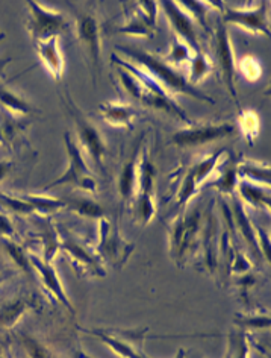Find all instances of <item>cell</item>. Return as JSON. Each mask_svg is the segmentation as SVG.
<instances>
[{"mask_svg":"<svg viewBox=\"0 0 271 358\" xmlns=\"http://www.w3.org/2000/svg\"><path fill=\"white\" fill-rule=\"evenodd\" d=\"M161 5L168 17L171 28L177 35V40L185 43L194 53H200L202 48L200 43H198L193 17L180 10L176 2H162Z\"/></svg>","mask_w":271,"mask_h":358,"instance_id":"12","label":"cell"},{"mask_svg":"<svg viewBox=\"0 0 271 358\" xmlns=\"http://www.w3.org/2000/svg\"><path fill=\"white\" fill-rule=\"evenodd\" d=\"M19 342L26 354V358H58L52 349L38 342V340L29 337L28 334H20Z\"/></svg>","mask_w":271,"mask_h":358,"instance_id":"22","label":"cell"},{"mask_svg":"<svg viewBox=\"0 0 271 358\" xmlns=\"http://www.w3.org/2000/svg\"><path fill=\"white\" fill-rule=\"evenodd\" d=\"M182 5H186V8L189 11H193V15L194 19H197L198 22H200V24L203 26V28H206V6H203L205 3L202 2H182Z\"/></svg>","mask_w":271,"mask_h":358,"instance_id":"31","label":"cell"},{"mask_svg":"<svg viewBox=\"0 0 271 358\" xmlns=\"http://www.w3.org/2000/svg\"><path fill=\"white\" fill-rule=\"evenodd\" d=\"M58 41L59 37H52L49 40L35 43L40 59L55 79H59L62 76V71H64V58L61 55Z\"/></svg>","mask_w":271,"mask_h":358,"instance_id":"18","label":"cell"},{"mask_svg":"<svg viewBox=\"0 0 271 358\" xmlns=\"http://www.w3.org/2000/svg\"><path fill=\"white\" fill-rule=\"evenodd\" d=\"M238 187H240V193L242 196V199L250 202L253 207H264L265 208V205H267V208H270L268 190L265 192L264 189H258V187H255L251 182H247V181L238 182Z\"/></svg>","mask_w":271,"mask_h":358,"instance_id":"21","label":"cell"},{"mask_svg":"<svg viewBox=\"0 0 271 358\" xmlns=\"http://www.w3.org/2000/svg\"><path fill=\"white\" fill-rule=\"evenodd\" d=\"M156 31V3L138 2L124 10V23L114 28L117 34L152 37Z\"/></svg>","mask_w":271,"mask_h":358,"instance_id":"8","label":"cell"},{"mask_svg":"<svg viewBox=\"0 0 271 358\" xmlns=\"http://www.w3.org/2000/svg\"><path fill=\"white\" fill-rule=\"evenodd\" d=\"M59 249L64 250L70 258V263L79 275L84 276H105L106 272L102 266L101 258L91 252L76 236L66 228H57Z\"/></svg>","mask_w":271,"mask_h":358,"instance_id":"3","label":"cell"},{"mask_svg":"<svg viewBox=\"0 0 271 358\" xmlns=\"http://www.w3.org/2000/svg\"><path fill=\"white\" fill-rule=\"evenodd\" d=\"M120 52H123L126 57H129L135 59L141 66L140 70H142L150 79L155 80V83L164 88L166 92L171 93H180V94H186L191 96L194 99L203 101V102H210L211 105L214 103V99L210 96H206L200 92H197L194 85L188 83V79L175 69V66L168 64L166 59H161L155 55H152L149 52H144L140 49H132V48H126V46H119L117 48Z\"/></svg>","mask_w":271,"mask_h":358,"instance_id":"1","label":"cell"},{"mask_svg":"<svg viewBox=\"0 0 271 358\" xmlns=\"http://www.w3.org/2000/svg\"><path fill=\"white\" fill-rule=\"evenodd\" d=\"M98 110H101L105 122L112 124V127L122 128H129L135 114H137L131 105L124 103H103Z\"/></svg>","mask_w":271,"mask_h":358,"instance_id":"19","label":"cell"},{"mask_svg":"<svg viewBox=\"0 0 271 358\" xmlns=\"http://www.w3.org/2000/svg\"><path fill=\"white\" fill-rule=\"evenodd\" d=\"M268 3H261L256 10H235V8H224L223 22L237 24L240 28L253 34L270 35L268 26Z\"/></svg>","mask_w":271,"mask_h":358,"instance_id":"11","label":"cell"},{"mask_svg":"<svg viewBox=\"0 0 271 358\" xmlns=\"http://www.w3.org/2000/svg\"><path fill=\"white\" fill-rule=\"evenodd\" d=\"M215 57L219 61V67L221 70V76L228 87L232 99L237 103L240 108V101L237 96V88H235V59H233V52H232V44L228 29H226V23L223 20H219L215 29Z\"/></svg>","mask_w":271,"mask_h":358,"instance_id":"9","label":"cell"},{"mask_svg":"<svg viewBox=\"0 0 271 358\" xmlns=\"http://www.w3.org/2000/svg\"><path fill=\"white\" fill-rule=\"evenodd\" d=\"M215 185L223 193H232L238 185V166H229L226 169L224 173L215 181Z\"/></svg>","mask_w":271,"mask_h":358,"instance_id":"27","label":"cell"},{"mask_svg":"<svg viewBox=\"0 0 271 358\" xmlns=\"http://www.w3.org/2000/svg\"><path fill=\"white\" fill-rule=\"evenodd\" d=\"M5 37V34H0V40H2Z\"/></svg>","mask_w":271,"mask_h":358,"instance_id":"39","label":"cell"},{"mask_svg":"<svg viewBox=\"0 0 271 358\" xmlns=\"http://www.w3.org/2000/svg\"><path fill=\"white\" fill-rule=\"evenodd\" d=\"M144 154L140 157L138 166V185H137V201H135V220L141 225H147L156 213L155 208V167L152 164V159L147 150H142Z\"/></svg>","mask_w":271,"mask_h":358,"instance_id":"5","label":"cell"},{"mask_svg":"<svg viewBox=\"0 0 271 358\" xmlns=\"http://www.w3.org/2000/svg\"><path fill=\"white\" fill-rule=\"evenodd\" d=\"M35 298V294L22 293L0 302V329H11L19 324L26 311L37 307Z\"/></svg>","mask_w":271,"mask_h":358,"instance_id":"15","label":"cell"},{"mask_svg":"<svg viewBox=\"0 0 271 358\" xmlns=\"http://www.w3.org/2000/svg\"><path fill=\"white\" fill-rule=\"evenodd\" d=\"M235 131L233 124H203V127H188L186 129H180L171 137V143L177 146H200L205 143H211L214 140L230 136Z\"/></svg>","mask_w":271,"mask_h":358,"instance_id":"10","label":"cell"},{"mask_svg":"<svg viewBox=\"0 0 271 358\" xmlns=\"http://www.w3.org/2000/svg\"><path fill=\"white\" fill-rule=\"evenodd\" d=\"M238 175L250 179V181H259L270 184V167L258 163H244L238 166Z\"/></svg>","mask_w":271,"mask_h":358,"instance_id":"25","label":"cell"},{"mask_svg":"<svg viewBox=\"0 0 271 358\" xmlns=\"http://www.w3.org/2000/svg\"><path fill=\"white\" fill-rule=\"evenodd\" d=\"M189 67L191 69H189L188 83L191 85L198 83V80H200L203 76H206L212 70L211 61L203 55V52L196 53V55L191 58V61H189Z\"/></svg>","mask_w":271,"mask_h":358,"instance_id":"24","label":"cell"},{"mask_svg":"<svg viewBox=\"0 0 271 358\" xmlns=\"http://www.w3.org/2000/svg\"><path fill=\"white\" fill-rule=\"evenodd\" d=\"M66 146H67V155H68V166L67 170L59 179L53 181L50 185H47L46 189L50 190L57 185H64V184H71L78 187V189L88 192V193H94L96 192V179L91 173V170L87 166L84 155H82V149L78 145L75 140L70 138V134L66 132Z\"/></svg>","mask_w":271,"mask_h":358,"instance_id":"4","label":"cell"},{"mask_svg":"<svg viewBox=\"0 0 271 358\" xmlns=\"http://www.w3.org/2000/svg\"><path fill=\"white\" fill-rule=\"evenodd\" d=\"M67 106L70 110V114L73 115V120L78 129V136L80 143H82V148L88 152V155L93 158L94 163L101 170H105V157H106V146L103 143V138L101 136V132L97 131L94 124L89 122L85 115L82 114L78 106L73 103V101L70 99V96H67Z\"/></svg>","mask_w":271,"mask_h":358,"instance_id":"7","label":"cell"},{"mask_svg":"<svg viewBox=\"0 0 271 358\" xmlns=\"http://www.w3.org/2000/svg\"><path fill=\"white\" fill-rule=\"evenodd\" d=\"M135 246L126 241L117 223L108 216L98 219V241L96 252L101 259L110 263L114 268H122L128 263Z\"/></svg>","mask_w":271,"mask_h":358,"instance_id":"2","label":"cell"},{"mask_svg":"<svg viewBox=\"0 0 271 358\" xmlns=\"http://www.w3.org/2000/svg\"><path fill=\"white\" fill-rule=\"evenodd\" d=\"M29 5V20L28 29L34 43L49 40L52 37H59L61 31L68 28L66 17L58 11L46 10L38 2H28Z\"/></svg>","mask_w":271,"mask_h":358,"instance_id":"6","label":"cell"},{"mask_svg":"<svg viewBox=\"0 0 271 358\" xmlns=\"http://www.w3.org/2000/svg\"><path fill=\"white\" fill-rule=\"evenodd\" d=\"M249 338L246 333H240L237 336H232L230 342V352L228 358H249Z\"/></svg>","mask_w":271,"mask_h":358,"instance_id":"28","label":"cell"},{"mask_svg":"<svg viewBox=\"0 0 271 358\" xmlns=\"http://www.w3.org/2000/svg\"><path fill=\"white\" fill-rule=\"evenodd\" d=\"M14 275H15V272H13L11 268L0 266V285H2L5 281H8L10 278H13Z\"/></svg>","mask_w":271,"mask_h":358,"instance_id":"34","label":"cell"},{"mask_svg":"<svg viewBox=\"0 0 271 358\" xmlns=\"http://www.w3.org/2000/svg\"><path fill=\"white\" fill-rule=\"evenodd\" d=\"M67 203V208H71L73 211L79 213L80 216H85V217H89V219H101L103 216H106L105 214V210L98 205L97 202H93V201H88V199H75V201H66Z\"/></svg>","mask_w":271,"mask_h":358,"instance_id":"23","label":"cell"},{"mask_svg":"<svg viewBox=\"0 0 271 358\" xmlns=\"http://www.w3.org/2000/svg\"><path fill=\"white\" fill-rule=\"evenodd\" d=\"M196 55V53L189 49L185 43L179 41L177 38L175 40L173 46H171V50H170V55L168 58L166 59L168 64L171 66H179L182 64V62L185 61H191V58Z\"/></svg>","mask_w":271,"mask_h":358,"instance_id":"26","label":"cell"},{"mask_svg":"<svg viewBox=\"0 0 271 358\" xmlns=\"http://www.w3.org/2000/svg\"><path fill=\"white\" fill-rule=\"evenodd\" d=\"M221 155H223V150L217 152V154L210 155L206 159L200 161V163H197L196 166L189 169V172L186 173L177 194V208L185 207V205L189 202V199L193 198L197 192V187L214 172V167L217 163H219Z\"/></svg>","mask_w":271,"mask_h":358,"instance_id":"13","label":"cell"},{"mask_svg":"<svg viewBox=\"0 0 271 358\" xmlns=\"http://www.w3.org/2000/svg\"><path fill=\"white\" fill-rule=\"evenodd\" d=\"M11 169H13V163H10V161H0V182L10 175Z\"/></svg>","mask_w":271,"mask_h":358,"instance_id":"33","label":"cell"},{"mask_svg":"<svg viewBox=\"0 0 271 358\" xmlns=\"http://www.w3.org/2000/svg\"><path fill=\"white\" fill-rule=\"evenodd\" d=\"M0 106L13 115H28L35 113L22 96L15 94L13 90H8L3 84H0Z\"/></svg>","mask_w":271,"mask_h":358,"instance_id":"20","label":"cell"},{"mask_svg":"<svg viewBox=\"0 0 271 358\" xmlns=\"http://www.w3.org/2000/svg\"><path fill=\"white\" fill-rule=\"evenodd\" d=\"M240 67L242 75L249 80H256L261 76V66L258 64V61L255 58L246 57L240 62Z\"/></svg>","mask_w":271,"mask_h":358,"instance_id":"30","label":"cell"},{"mask_svg":"<svg viewBox=\"0 0 271 358\" xmlns=\"http://www.w3.org/2000/svg\"><path fill=\"white\" fill-rule=\"evenodd\" d=\"M8 62H11V58H2V59H0V78H2L3 70H5Z\"/></svg>","mask_w":271,"mask_h":358,"instance_id":"35","label":"cell"},{"mask_svg":"<svg viewBox=\"0 0 271 358\" xmlns=\"http://www.w3.org/2000/svg\"><path fill=\"white\" fill-rule=\"evenodd\" d=\"M140 155H141V141L137 143L133 149L132 157L128 159L122 169L119 178V193L123 202H131L137 193L138 185V166H140Z\"/></svg>","mask_w":271,"mask_h":358,"instance_id":"17","label":"cell"},{"mask_svg":"<svg viewBox=\"0 0 271 358\" xmlns=\"http://www.w3.org/2000/svg\"><path fill=\"white\" fill-rule=\"evenodd\" d=\"M176 358H185V351H184V349H180V351L177 352Z\"/></svg>","mask_w":271,"mask_h":358,"instance_id":"38","label":"cell"},{"mask_svg":"<svg viewBox=\"0 0 271 358\" xmlns=\"http://www.w3.org/2000/svg\"><path fill=\"white\" fill-rule=\"evenodd\" d=\"M240 325H249L253 328H265L270 327V316L267 315H261V316H255V317H242L241 322H237Z\"/></svg>","mask_w":271,"mask_h":358,"instance_id":"32","label":"cell"},{"mask_svg":"<svg viewBox=\"0 0 271 358\" xmlns=\"http://www.w3.org/2000/svg\"><path fill=\"white\" fill-rule=\"evenodd\" d=\"M75 357H76V358H93V357L87 355V354L82 352V351H76V352H75Z\"/></svg>","mask_w":271,"mask_h":358,"instance_id":"37","label":"cell"},{"mask_svg":"<svg viewBox=\"0 0 271 358\" xmlns=\"http://www.w3.org/2000/svg\"><path fill=\"white\" fill-rule=\"evenodd\" d=\"M241 128H242V132L244 136H246L247 138H253L258 134V129H259V122H258V117L255 113H247V114H242L241 117Z\"/></svg>","mask_w":271,"mask_h":358,"instance_id":"29","label":"cell"},{"mask_svg":"<svg viewBox=\"0 0 271 358\" xmlns=\"http://www.w3.org/2000/svg\"><path fill=\"white\" fill-rule=\"evenodd\" d=\"M0 358H10V355H8V352H6V349L0 345Z\"/></svg>","mask_w":271,"mask_h":358,"instance_id":"36","label":"cell"},{"mask_svg":"<svg viewBox=\"0 0 271 358\" xmlns=\"http://www.w3.org/2000/svg\"><path fill=\"white\" fill-rule=\"evenodd\" d=\"M29 262L34 268V273L37 272L44 287L47 289V292L61 303V306H64L67 308V311H70L71 315L75 316V308L70 303L67 293L64 292V287H62V282L59 281V276L57 273L55 266H53L52 263L44 262L43 258L34 255V254H29Z\"/></svg>","mask_w":271,"mask_h":358,"instance_id":"14","label":"cell"},{"mask_svg":"<svg viewBox=\"0 0 271 358\" xmlns=\"http://www.w3.org/2000/svg\"><path fill=\"white\" fill-rule=\"evenodd\" d=\"M78 35L79 40L82 41L88 49L93 67H98V59H101V31H98V23L94 15L84 14L79 17Z\"/></svg>","mask_w":271,"mask_h":358,"instance_id":"16","label":"cell"}]
</instances>
